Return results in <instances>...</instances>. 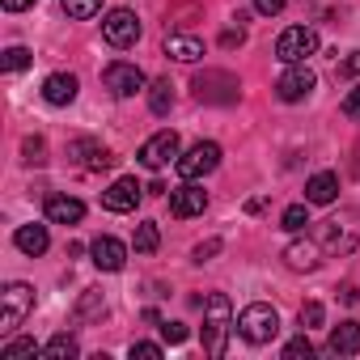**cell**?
Instances as JSON below:
<instances>
[{
    "label": "cell",
    "mask_w": 360,
    "mask_h": 360,
    "mask_svg": "<svg viewBox=\"0 0 360 360\" xmlns=\"http://www.w3.org/2000/svg\"><path fill=\"white\" fill-rule=\"evenodd\" d=\"M34 339H9L5 347H0V360H22V356H34Z\"/></svg>",
    "instance_id": "83f0119b"
},
{
    "label": "cell",
    "mask_w": 360,
    "mask_h": 360,
    "mask_svg": "<svg viewBox=\"0 0 360 360\" xmlns=\"http://www.w3.org/2000/svg\"><path fill=\"white\" fill-rule=\"evenodd\" d=\"M318 246L326 250V255H352L356 246H360V212L356 208H339L330 221H322V229H318Z\"/></svg>",
    "instance_id": "7a4b0ae2"
},
{
    "label": "cell",
    "mask_w": 360,
    "mask_h": 360,
    "mask_svg": "<svg viewBox=\"0 0 360 360\" xmlns=\"http://www.w3.org/2000/svg\"><path fill=\"white\" fill-rule=\"evenodd\" d=\"M204 208H208V191L200 187V178H187L183 187H174V191H169V217H178V221L200 217Z\"/></svg>",
    "instance_id": "30bf717a"
},
{
    "label": "cell",
    "mask_w": 360,
    "mask_h": 360,
    "mask_svg": "<svg viewBox=\"0 0 360 360\" xmlns=\"http://www.w3.org/2000/svg\"><path fill=\"white\" fill-rule=\"evenodd\" d=\"M81 217H85L81 200H72V195H51L47 200V221L51 225H81Z\"/></svg>",
    "instance_id": "d6986e66"
},
{
    "label": "cell",
    "mask_w": 360,
    "mask_h": 360,
    "mask_svg": "<svg viewBox=\"0 0 360 360\" xmlns=\"http://www.w3.org/2000/svg\"><path fill=\"white\" fill-rule=\"evenodd\" d=\"M13 246L22 250V255H30V259H39L47 246H51V238H47V225H22L18 233H13Z\"/></svg>",
    "instance_id": "7402d4cb"
},
{
    "label": "cell",
    "mask_w": 360,
    "mask_h": 360,
    "mask_svg": "<svg viewBox=\"0 0 360 360\" xmlns=\"http://www.w3.org/2000/svg\"><path fill=\"white\" fill-rule=\"evenodd\" d=\"M238 335H242L246 343L263 347V343H271V339L280 335V314H276L271 305L255 301V305H246V309L238 314Z\"/></svg>",
    "instance_id": "3957f363"
},
{
    "label": "cell",
    "mask_w": 360,
    "mask_h": 360,
    "mask_svg": "<svg viewBox=\"0 0 360 360\" xmlns=\"http://www.w3.org/2000/svg\"><path fill=\"white\" fill-rule=\"evenodd\" d=\"M343 115H347V119H356V123H360V85H356V89H352V94H347V98H343Z\"/></svg>",
    "instance_id": "8d00e7d4"
},
{
    "label": "cell",
    "mask_w": 360,
    "mask_h": 360,
    "mask_svg": "<svg viewBox=\"0 0 360 360\" xmlns=\"http://www.w3.org/2000/svg\"><path fill=\"white\" fill-rule=\"evenodd\" d=\"M60 5L72 22H89L94 13H102V0H60Z\"/></svg>",
    "instance_id": "484cf974"
},
{
    "label": "cell",
    "mask_w": 360,
    "mask_h": 360,
    "mask_svg": "<svg viewBox=\"0 0 360 360\" xmlns=\"http://www.w3.org/2000/svg\"><path fill=\"white\" fill-rule=\"evenodd\" d=\"M169 161H178V131H157V136H148L144 144H140V165H148V169H161V165H169Z\"/></svg>",
    "instance_id": "8fae6325"
},
{
    "label": "cell",
    "mask_w": 360,
    "mask_h": 360,
    "mask_svg": "<svg viewBox=\"0 0 360 360\" xmlns=\"http://www.w3.org/2000/svg\"><path fill=\"white\" fill-rule=\"evenodd\" d=\"M280 225H284L288 233H301V229L309 225V208H305V204H288L284 217H280Z\"/></svg>",
    "instance_id": "4316f807"
},
{
    "label": "cell",
    "mask_w": 360,
    "mask_h": 360,
    "mask_svg": "<svg viewBox=\"0 0 360 360\" xmlns=\"http://www.w3.org/2000/svg\"><path fill=\"white\" fill-rule=\"evenodd\" d=\"M255 9L263 18H276V13H284V0H255Z\"/></svg>",
    "instance_id": "74e56055"
},
{
    "label": "cell",
    "mask_w": 360,
    "mask_h": 360,
    "mask_svg": "<svg viewBox=\"0 0 360 360\" xmlns=\"http://www.w3.org/2000/svg\"><path fill=\"white\" fill-rule=\"evenodd\" d=\"M68 153H72L85 169H110V165H115V153H110V148H102L98 140H72V144H68Z\"/></svg>",
    "instance_id": "9a60e30c"
},
{
    "label": "cell",
    "mask_w": 360,
    "mask_h": 360,
    "mask_svg": "<svg viewBox=\"0 0 360 360\" xmlns=\"http://www.w3.org/2000/svg\"><path fill=\"white\" fill-rule=\"evenodd\" d=\"M77 352H81V347H77V339H72V335H64V330H60V335H51V339H47V347H43V356H47V360H72Z\"/></svg>",
    "instance_id": "cb8c5ba5"
},
{
    "label": "cell",
    "mask_w": 360,
    "mask_h": 360,
    "mask_svg": "<svg viewBox=\"0 0 360 360\" xmlns=\"http://www.w3.org/2000/svg\"><path fill=\"white\" fill-rule=\"evenodd\" d=\"M102 309H106V305H102V292L89 288V292L81 297V309H77V314H81V318H94V314H102Z\"/></svg>",
    "instance_id": "1f68e13d"
},
{
    "label": "cell",
    "mask_w": 360,
    "mask_h": 360,
    "mask_svg": "<svg viewBox=\"0 0 360 360\" xmlns=\"http://www.w3.org/2000/svg\"><path fill=\"white\" fill-rule=\"evenodd\" d=\"M335 195H339V178L330 169L314 174L309 183H305V204H335Z\"/></svg>",
    "instance_id": "44dd1931"
},
{
    "label": "cell",
    "mask_w": 360,
    "mask_h": 360,
    "mask_svg": "<svg viewBox=\"0 0 360 360\" xmlns=\"http://www.w3.org/2000/svg\"><path fill=\"white\" fill-rule=\"evenodd\" d=\"M0 64H5V72H22V68L30 64V51H26V47H9Z\"/></svg>",
    "instance_id": "4dcf8cb0"
},
{
    "label": "cell",
    "mask_w": 360,
    "mask_h": 360,
    "mask_svg": "<svg viewBox=\"0 0 360 360\" xmlns=\"http://www.w3.org/2000/svg\"><path fill=\"white\" fill-rule=\"evenodd\" d=\"M30 314H34V288L22 284V280H13V284L5 288V314H0V330L13 335Z\"/></svg>",
    "instance_id": "5b68a950"
},
{
    "label": "cell",
    "mask_w": 360,
    "mask_h": 360,
    "mask_svg": "<svg viewBox=\"0 0 360 360\" xmlns=\"http://www.w3.org/2000/svg\"><path fill=\"white\" fill-rule=\"evenodd\" d=\"M191 89H195V98H200V102H217V106H233V102H238V94H242L238 77H233V72H225V68H204V72H195Z\"/></svg>",
    "instance_id": "277c9868"
},
{
    "label": "cell",
    "mask_w": 360,
    "mask_h": 360,
    "mask_svg": "<svg viewBox=\"0 0 360 360\" xmlns=\"http://www.w3.org/2000/svg\"><path fill=\"white\" fill-rule=\"evenodd\" d=\"M318 51V30L309 26H288L280 39H276V60L284 64H305V56Z\"/></svg>",
    "instance_id": "8992f818"
},
{
    "label": "cell",
    "mask_w": 360,
    "mask_h": 360,
    "mask_svg": "<svg viewBox=\"0 0 360 360\" xmlns=\"http://www.w3.org/2000/svg\"><path fill=\"white\" fill-rule=\"evenodd\" d=\"M22 153H26V161H30V165H43V161H47V157H43V153H47V144H43L39 136H34V140H26V144H22Z\"/></svg>",
    "instance_id": "836d02e7"
},
{
    "label": "cell",
    "mask_w": 360,
    "mask_h": 360,
    "mask_svg": "<svg viewBox=\"0 0 360 360\" xmlns=\"http://www.w3.org/2000/svg\"><path fill=\"white\" fill-rule=\"evenodd\" d=\"M318 255H322V246H318L314 238H297V242L284 246V263H288L292 271H314V267H318Z\"/></svg>",
    "instance_id": "2e32d148"
},
{
    "label": "cell",
    "mask_w": 360,
    "mask_h": 360,
    "mask_svg": "<svg viewBox=\"0 0 360 360\" xmlns=\"http://www.w3.org/2000/svg\"><path fill=\"white\" fill-rule=\"evenodd\" d=\"M102 39H106L110 47H136V39H140V18H136L131 9H110V13L102 18Z\"/></svg>",
    "instance_id": "ba28073f"
},
{
    "label": "cell",
    "mask_w": 360,
    "mask_h": 360,
    "mask_svg": "<svg viewBox=\"0 0 360 360\" xmlns=\"http://www.w3.org/2000/svg\"><path fill=\"white\" fill-rule=\"evenodd\" d=\"M221 43H225V47H242V43H246V30H242V26H238V30H225Z\"/></svg>",
    "instance_id": "ab89813d"
},
{
    "label": "cell",
    "mask_w": 360,
    "mask_h": 360,
    "mask_svg": "<svg viewBox=\"0 0 360 360\" xmlns=\"http://www.w3.org/2000/svg\"><path fill=\"white\" fill-rule=\"evenodd\" d=\"M165 56L178 64H195V60H204V43L195 34H165Z\"/></svg>",
    "instance_id": "e0dca14e"
},
{
    "label": "cell",
    "mask_w": 360,
    "mask_h": 360,
    "mask_svg": "<svg viewBox=\"0 0 360 360\" xmlns=\"http://www.w3.org/2000/svg\"><path fill=\"white\" fill-rule=\"evenodd\" d=\"M89 255H94V267L98 271H123V263H127V246L119 238H110V233L94 238L89 242Z\"/></svg>",
    "instance_id": "5bb4252c"
},
{
    "label": "cell",
    "mask_w": 360,
    "mask_h": 360,
    "mask_svg": "<svg viewBox=\"0 0 360 360\" xmlns=\"http://www.w3.org/2000/svg\"><path fill=\"white\" fill-rule=\"evenodd\" d=\"M212 255H221V238H208V242H200V246H195V255H191V259H195V263H208V259H212Z\"/></svg>",
    "instance_id": "e575fe53"
},
{
    "label": "cell",
    "mask_w": 360,
    "mask_h": 360,
    "mask_svg": "<svg viewBox=\"0 0 360 360\" xmlns=\"http://www.w3.org/2000/svg\"><path fill=\"white\" fill-rule=\"evenodd\" d=\"M102 81H106V89H110L115 98H136V94L148 85V81H144V72H140L136 64H127V60H115V64H106Z\"/></svg>",
    "instance_id": "9c48e42d"
},
{
    "label": "cell",
    "mask_w": 360,
    "mask_h": 360,
    "mask_svg": "<svg viewBox=\"0 0 360 360\" xmlns=\"http://www.w3.org/2000/svg\"><path fill=\"white\" fill-rule=\"evenodd\" d=\"M326 352L330 356H356L360 352V322H339L326 339Z\"/></svg>",
    "instance_id": "ffe728a7"
},
{
    "label": "cell",
    "mask_w": 360,
    "mask_h": 360,
    "mask_svg": "<svg viewBox=\"0 0 360 360\" xmlns=\"http://www.w3.org/2000/svg\"><path fill=\"white\" fill-rule=\"evenodd\" d=\"M339 297H343V301H347V305H356V301H360V292H356V288H352V284H343V288H339Z\"/></svg>",
    "instance_id": "b9f144b4"
},
{
    "label": "cell",
    "mask_w": 360,
    "mask_h": 360,
    "mask_svg": "<svg viewBox=\"0 0 360 360\" xmlns=\"http://www.w3.org/2000/svg\"><path fill=\"white\" fill-rule=\"evenodd\" d=\"M0 5H5L9 13H22V9H30V5H34V0H0Z\"/></svg>",
    "instance_id": "60d3db41"
},
{
    "label": "cell",
    "mask_w": 360,
    "mask_h": 360,
    "mask_svg": "<svg viewBox=\"0 0 360 360\" xmlns=\"http://www.w3.org/2000/svg\"><path fill=\"white\" fill-rule=\"evenodd\" d=\"M77 89H81V85H77L72 72H51V77L43 81V98H47L51 106H68V102L77 98Z\"/></svg>",
    "instance_id": "ac0fdd59"
},
{
    "label": "cell",
    "mask_w": 360,
    "mask_h": 360,
    "mask_svg": "<svg viewBox=\"0 0 360 360\" xmlns=\"http://www.w3.org/2000/svg\"><path fill=\"white\" fill-rule=\"evenodd\" d=\"M339 77H360V51H352V56L339 64Z\"/></svg>",
    "instance_id": "f35d334b"
},
{
    "label": "cell",
    "mask_w": 360,
    "mask_h": 360,
    "mask_svg": "<svg viewBox=\"0 0 360 360\" xmlns=\"http://www.w3.org/2000/svg\"><path fill=\"white\" fill-rule=\"evenodd\" d=\"M322 322H326L322 301H305V305H301V326H305V330H314V326H322Z\"/></svg>",
    "instance_id": "f1b7e54d"
},
{
    "label": "cell",
    "mask_w": 360,
    "mask_h": 360,
    "mask_svg": "<svg viewBox=\"0 0 360 360\" xmlns=\"http://www.w3.org/2000/svg\"><path fill=\"white\" fill-rule=\"evenodd\" d=\"M187 335H191V330H187L183 322H161V339H165V343H187Z\"/></svg>",
    "instance_id": "d6a6232c"
},
{
    "label": "cell",
    "mask_w": 360,
    "mask_h": 360,
    "mask_svg": "<svg viewBox=\"0 0 360 360\" xmlns=\"http://www.w3.org/2000/svg\"><path fill=\"white\" fill-rule=\"evenodd\" d=\"M161 360V343H131V360Z\"/></svg>",
    "instance_id": "d590c367"
},
{
    "label": "cell",
    "mask_w": 360,
    "mask_h": 360,
    "mask_svg": "<svg viewBox=\"0 0 360 360\" xmlns=\"http://www.w3.org/2000/svg\"><path fill=\"white\" fill-rule=\"evenodd\" d=\"M297 356H314V343H309V335L301 330L297 339H288L284 343V360H297Z\"/></svg>",
    "instance_id": "f546056e"
},
{
    "label": "cell",
    "mask_w": 360,
    "mask_h": 360,
    "mask_svg": "<svg viewBox=\"0 0 360 360\" xmlns=\"http://www.w3.org/2000/svg\"><path fill=\"white\" fill-rule=\"evenodd\" d=\"M314 85H318L314 68H305V64H288V72L276 81V94H280V102H301V98L314 94Z\"/></svg>",
    "instance_id": "7c38bea8"
},
{
    "label": "cell",
    "mask_w": 360,
    "mask_h": 360,
    "mask_svg": "<svg viewBox=\"0 0 360 360\" xmlns=\"http://www.w3.org/2000/svg\"><path fill=\"white\" fill-rule=\"evenodd\" d=\"M221 165V144L217 140H200V144H191L183 157L174 161V169L183 174V178H204V174H212Z\"/></svg>",
    "instance_id": "52a82bcc"
},
{
    "label": "cell",
    "mask_w": 360,
    "mask_h": 360,
    "mask_svg": "<svg viewBox=\"0 0 360 360\" xmlns=\"http://www.w3.org/2000/svg\"><path fill=\"white\" fill-rule=\"evenodd\" d=\"M140 183L136 178H115V183L102 191V208L106 212H136V204H140Z\"/></svg>",
    "instance_id": "4fadbf2b"
},
{
    "label": "cell",
    "mask_w": 360,
    "mask_h": 360,
    "mask_svg": "<svg viewBox=\"0 0 360 360\" xmlns=\"http://www.w3.org/2000/svg\"><path fill=\"white\" fill-rule=\"evenodd\" d=\"M131 246H136V255H153V250L161 246V233H157V225H153V221H140V225H136V238H131Z\"/></svg>",
    "instance_id": "d4e9b609"
},
{
    "label": "cell",
    "mask_w": 360,
    "mask_h": 360,
    "mask_svg": "<svg viewBox=\"0 0 360 360\" xmlns=\"http://www.w3.org/2000/svg\"><path fill=\"white\" fill-rule=\"evenodd\" d=\"M238 330V322H233V305H229V297L225 292H212L208 301H204V352L212 356V360H221L225 352H229V335Z\"/></svg>",
    "instance_id": "6da1fadb"
},
{
    "label": "cell",
    "mask_w": 360,
    "mask_h": 360,
    "mask_svg": "<svg viewBox=\"0 0 360 360\" xmlns=\"http://www.w3.org/2000/svg\"><path fill=\"white\" fill-rule=\"evenodd\" d=\"M148 106H153V115H169V106H174V85H169V77H161V81L148 85Z\"/></svg>",
    "instance_id": "603a6c76"
}]
</instances>
